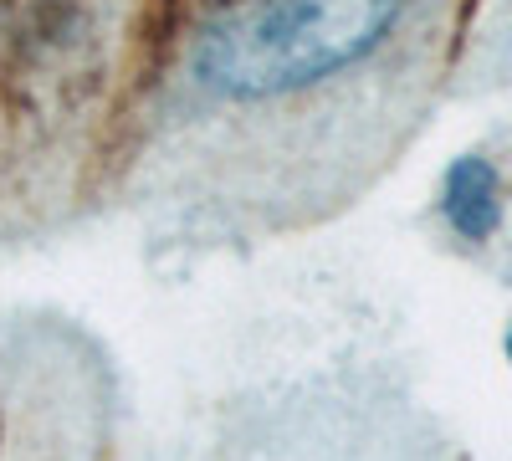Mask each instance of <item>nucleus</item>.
<instances>
[{
  "label": "nucleus",
  "mask_w": 512,
  "mask_h": 461,
  "mask_svg": "<svg viewBox=\"0 0 512 461\" xmlns=\"http://www.w3.org/2000/svg\"><path fill=\"white\" fill-rule=\"evenodd\" d=\"M405 0H231L195 47V77L221 98H277L364 62Z\"/></svg>",
  "instance_id": "1"
},
{
  "label": "nucleus",
  "mask_w": 512,
  "mask_h": 461,
  "mask_svg": "<svg viewBox=\"0 0 512 461\" xmlns=\"http://www.w3.org/2000/svg\"><path fill=\"white\" fill-rule=\"evenodd\" d=\"M446 221L466 236V241H487L502 221V190H497V170L487 159L466 154L446 170Z\"/></svg>",
  "instance_id": "2"
},
{
  "label": "nucleus",
  "mask_w": 512,
  "mask_h": 461,
  "mask_svg": "<svg viewBox=\"0 0 512 461\" xmlns=\"http://www.w3.org/2000/svg\"><path fill=\"white\" fill-rule=\"evenodd\" d=\"M507 354H512V333H507Z\"/></svg>",
  "instance_id": "3"
}]
</instances>
